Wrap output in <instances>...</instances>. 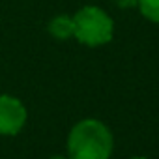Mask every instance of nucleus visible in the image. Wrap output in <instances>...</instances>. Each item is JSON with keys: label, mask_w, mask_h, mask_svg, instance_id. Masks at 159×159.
I'll return each instance as SVG.
<instances>
[{"label": "nucleus", "mask_w": 159, "mask_h": 159, "mask_svg": "<svg viewBox=\"0 0 159 159\" xmlns=\"http://www.w3.org/2000/svg\"><path fill=\"white\" fill-rule=\"evenodd\" d=\"M112 2H114L118 8H124V10H131V8H137L139 0H112Z\"/></svg>", "instance_id": "nucleus-6"}, {"label": "nucleus", "mask_w": 159, "mask_h": 159, "mask_svg": "<svg viewBox=\"0 0 159 159\" xmlns=\"http://www.w3.org/2000/svg\"><path fill=\"white\" fill-rule=\"evenodd\" d=\"M137 8L140 10L144 19L159 25V0H139Z\"/></svg>", "instance_id": "nucleus-5"}, {"label": "nucleus", "mask_w": 159, "mask_h": 159, "mask_svg": "<svg viewBox=\"0 0 159 159\" xmlns=\"http://www.w3.org/2000/svg\"><path fill=\"white\" fill-rule=\"evenodd\" d=\"M133 159H150V157H142V155H140V157H133Z\"/></svg>", "instance_id": "nucleus-8"}, {"label": "nucleus", "mask_w": 159, "mask_h": 159, "mask_svg": "<svg viewBox=\"0 0 159 159\" xmlns=\"http://www.w3.org/2000/svg\"><path fill=\"white\" fill-rule=\"evenodd\" d=\"M49 34L58 39V41H66L69 38H73L75 34V25H73V15H56L51 19L49 23Z\"/></svg>", "instance_id": "nucleus-4"}, {"label": "nucleus", "mask_w": 159, "mask_h": 159, "mask_svg": "<svg viewBox=\"0 0 159 159\" xmlns=\"http://www.w3.org/2000/svg\"><path fill=\"white\" fill-rule=\"evenodd\" d=\"M112 148V133L98 118H84L77 122L67 135L69 159H111Z\"/></svg>", "instance_id": "nucleus-1"}, {"label": "nucleus", "mask_w": 159, "mask_h": 159, "mask_svg": "<svg viewBox=\"0 0 159 159\" xmlns=\"http://www.w3.org/2000/svg\"><path fill=\"white\" fill-rule=\"evenodd\" d=\"M73 38L86 47L107 45L114 36V21L98 6H84L73 15Z\"/></svg>", "instance_id": "nucleus-2"}, {"label": "nucleus", "mask_w": 159, "mask_h": 159, "mask_svg": "<svg viewBox=\"0 0 159 159\" xmlns=\"http://www.w3.org/2000/svg\"><path fill=\"white\" fill-rule=\"evenodd\" d=\"M28 120L25 103L10 94H0V137L19 135Z\"/></svg>", "instance_id": "nucleus-3"}, {"label": "nucleus", "mask_w": 159, "mask_h": 159, "mask_svg": "<svg viewBox=\"0 0 159 159\" xmlns=\"http://www.w3.org/2000/svg\"><path fill=\"white\" fill-rule=\"evenodd\" d=\"M49 159H69L67 155H52V157H49Z\"/></svg>", "instance_id": "nucleus-7"}]
</instances>
